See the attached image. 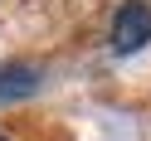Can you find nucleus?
<instances>
[{
	"instance_id": "obj_1",
	"label": "nucleus",
	"mask_w": 151,
	"mask_h": 141,
	"mask_svg": "<svg viewBox=\"0 0 151 141\" xmlns=\"http://www.w3.org/2000/svg\"><path fill=\"white\" fill-rule=\"evenodd\" d=\"M151 39V5L146 0H127L112 15V54H137Z\"/></svg>"
},
{
	"instance_id": "obj_2",
	"label": "nucleus",
	"mask_w": 151,
	"mask_h": 141,
	"mask_svg": "<svg viewBox=\"0 0 151 141\" xmlns=\"http://www.w3.org/2000/svg\"><path fill=\"white\" fill-rule=\"evenodd\" d=\"M39 88H44V68L39 63H29V59H5L0 63V107L29 102Z\"/></svg>"
},
{
	"instance_id": "obj_3",
	"label": "nucleus",
	"mask_w": 151,
	"mask_h": 141,
	"mask_svg": "<svg viewBox=\"0 0 151 141\" xmlns=\"http://www.w3.org/2000/svg\"><path fill=\"white\" fill-rule=\"evenodd\" d=\"M0 141H10V136H0Z\"/></svg>"
}]
</instances>
